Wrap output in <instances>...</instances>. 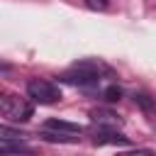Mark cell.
<instances>
[{
    "label": "cell",
    "mask_w": 156,
    "mask_h": 156,
    "mask_svg": "<svg viewBox=\"0 0 156 156\" xmlns=\"http://www.w3.org/2000/svg\"><path fill=\"white\" fill-rule=\"evenodd\" d=\"M102 73H107V66H102L100 61H80L76 63L71 71H66L61 76L63 83H71V85H98Z\"/></svg>",
    "instance_id": "6da1fadb"
},
{
    "label": "cell",
    "mask_w": 156,
    "mask_h": 156,
    "mask_svg": "<svg viewBox=\"0 0 156 156\" xmlns=\"http://www.w3.org/2000/svg\"><path fill=\"white\" fill-rule=\"evenodd\" d=\"M0 110H2V117H5L7 122H27V119L32 117V112H34L32 102H29L27 98L15 95V93H7V95L2 98Z\"/></svg>",
    "instance_id": "7a4b0ae2"
},
{
    "label": "cell",
    "mask_w": 156,
    "mask_h": 156,
    "mask_svg": "<svg viewBox=\"0 0 156 156\" xmlns=\"http://www.w3.org/2000/svg\"><path fill=\"white\" fill-rule=\"evenodd\" d=\"M80 127L66 119H46L41 127V136L46 141H78Z\"/></svg>",
    "instance_id": "3957f363"
},
{
    "label": "cell",
    "mask_w": 156,
    "mask_h": 156,
    "mask_svg": "<svg viewBox=\"0 0 156 156\" xmlns=\"http://www.w3.org/2000/svg\"><path fill=\"white\" fill-rule=\"evenodd\" d=\"M27 95H29L34 102H39V105H51V102L61 100L58 85L51 83V80H46V78H32V80L27 83Z\"/></svg>",
    "instance_id": "277c9868"
},
{
    "label": "cell",
    "mask_w": 156,
    "mask_h": 156,
    "mask_svg": "<svg viewBox=\"0 0 156 156\" xmlns=\"http://www.w3.org/2000/svg\"><path fill=\"white\" fill-rule=\"evenodd\" d=\"M95 141H98V144H127V136H122V134L115 132L112 127H98Z\"/></svg>",
    "instance_id": "5b68a950"
},
{
    "label": "cell",
    "mask_w": 156,
    "mask_h": 156,
    "mask_svg": "<svg viewBox=\"0 0 156 156\" xmlns=\"http://www.w3.org/2000/svg\"><path fill=\"white\" fill-rule=\"evenodd\" d=\"M93 119L100 122V127H112V129H115V124H117V115L102 112V110H95V112H93Z\"/></svg>",
    "instance_id": "8992f818"
},
{
    "label": "cell",
    "mask_w": 156,
    "mask_h": 156,
    "mask_svg": "<svg viewBox=\"0 0 156 156\" xmlns=\"http://www.w3.org/2000/svg\"><path fill=\"white\" fill-rule=\"evenodd\" d=\"M119 95H122V90H119L117 85H110V88H105V100L115 102V100H119Z\"/></svg>",
    "instance_id": "52a82bcc"
},
{
    "label": "cell",
    "mask_w": 156,
    "mask_h": 156,
    "mask_svg": "<svg viewBox=\"0 0 156 156\" xmlns=\"http://www.w3.org/2000/svg\"><path fill=\"white\" fill-rule=\"evenodd\" d=\"M117 156H156V154L149 151V149H134V151H122V154H117Z\"/></svg>",
    "instance_id": "ba28073f"
},
{
    "label": "cell",
    "mask_w": 156,
    "mask_h": 156,
    "mask_svg": "<svg viewBox=\"0 0 156 156\" xmlns=\"http://www.w3.org/2000/svg\"><path fill=\"white\" fill-rule=\"evenodd\" d=\"M85 5L90 10H105L107 7V0H85Z\"/></svg>",
    "instance_id": "9c48e42d"
}]
</instances>
